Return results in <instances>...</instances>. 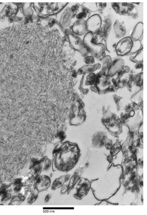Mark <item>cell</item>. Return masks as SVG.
Instances as JSON below:
<instances>
[{
  "label": "cell",
  "instance_id": "7",
  "mask_svg": "<svg viewBox=\"0 0 147 215\" xmlns=\"http://www.w3.org/2000/svg\"><path fill=\"white\" fill-rule=\"evenodd\" d=\"M79 172L76 171V173H74V175L72 178L71 180L70 181L69 185L68 186V188L71 190L72 187L74 185V184L76 183V182L78 180L79 178Z\"/></svg>",
  "mask_w": 147,
  "mask_h": 215
},
{
  "label": "cell",
  "instance_id": "1",
  "mask_svg": "<svg viewBox=\"0 0 147 215\" xmlns=\"http://www.w3.org/2000/svg\"><path fill=\"white\" fill-rule=\"evenodd\" d=\"M101 26V19L99 15H95L88 19L86 22V28L88 31L96 32Z\"/></svg>",
  "mask_w": 147,
  "mask_h": 215
},
{
  "label": "cell",
  "instance_id": "4",
  "mask_svg": "<svg viewBox=\"0 0 147 215\" xmlns=\"http://www.w3.org/2000/svg\"><path fill=\"white\" fill-rule=\"evenodd\" d=\"M132 46V42L131 38H126L123 39L120 42H119L117 47L118 54H121V53H123L124 47H126V49H129L131 48Z\"/></svg>",
  "mask_w": 147,
  "mask_h": 215
},
{
  "label": "cell",
  "instance_id": "3",
  "mask_svg": "<svg viewBox=\"0 0 147 215\" xmlns=\"http://www.w3.org/2000/svg\"><path fill=\"white\" fill-rule=\"evenodd\" d=\"M72 30L74 33L77 35H79V36L83 35L86 31L85 21L83 20L77 21L74 25Z\"/></svg>",
  "mask_w": 147,
  "mask_h": 215
},
{
  "label": "cell",
  "instance_id": "2",
  "mask_svg": "<svg viewBox=\"0 0 147 215\" xmlns=\"http://www.w3.org/2000/svg\"><path fill=\"white\" fill-rule=\"evenodd\" d=\"M84 181H82L81 183L79 184L77 193L74 196L77 199H82L85 195H86L90 188V182L87 180L84 179Z\"/></svg>",
  "mask_w": 147,
  "mask_h": 215
},
{
  "label": "cell",
  "instance_id": "6",
  "mask_svg": "<svg viewBox=\"0 0 147 215\" xmlns=\"http://www.w3.org/2000/svg\"><path fill=\"white\" fill-rule=\"evenodd\" d=\"M69 178H70V175H65V176L64 175L60 179L56 180V181L54 182V185H53V187L55 186L54 188H57L58 187H60V186L62 185L64 183L68 181Z\"/></svg>",
  "mask_w": 147,
  "mask_h": 215
},
{
  "label": "cell",
  "instance_id": "5",
  "mask_svg": "<svg viewBox=\"0 0 147 215\" xmlns=\"http://www.w3.org/2000/svg\"><path fill=\"white\" fill-rule=\"evenodd\" d=\"M143 34V24L140 23L135 26V28L134 29L132 33V36L134 39H138L141 36V34Z\"/></svg>",
  "mask_w": 147,
  "mask_h": 215
}]
</instances>
